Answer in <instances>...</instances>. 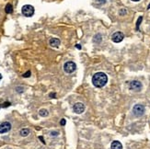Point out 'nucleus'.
<instances>
[{"instance_id": "obj_11", "label": "nucleus", "mask_w": 150, "mask_h": 149, "mask_svg": "<svg viewBox=\"0 0 150 149\" xmlns=\"http://www.w3.org/2000/svg\"><path fill=\"white\" fill-rule=\"evenodd\" d=\"M29 134H30V130L29 129H22V130L20 131V135L21 136H23V137H25V136H28L29 135Z\"/></svg>"}, {"instance_id": "obj_5", "label": "nucleus", "mask_w": 150, "mask_h": 149, "mask_svg": "<svg viewBox=\"0 0 150 149\" xmlns=\"http://www.w3.org/2000/svg\"><path fill=\"white\" fill-rule=\"evenodd\" d=\"M129 88L131 89V90L138 92V91H140L142 89L141 82L137 81V80H133V81H132L129 84Z\"/></svg>"}, {"instance_id": "obj_8", "label": "nucleus", "mask_w": 150, "mask_h": 149, "mask_svg": "<svg viewBox=\"0 0 150 149\" xmlns=\"http://www.w3.org/2000/svg\"><path fill=\"white\" fill-rule=\"evenodd\" d=\"M73 109H74V111L76 112V113L81 114L83 111H85V106H84V104H83V103L77 102V103H76V104L74 105V107H73Z\"/></svg>"}, {"instance_id": "obj_14", "label": "nucleus", "mask_w": 150, "mask_h": 149, "mask_svg": "<svg viewBox=\"0 0 150 149\" xmlns=\"http://www.w3.org/2000/svg\"><path fill=\"white\" fill-rule=\"evenodd\" d=\"M30 76V71H28L27 73H25L23 75V77H29V76Z\"/></svg>"}, {"instance_id": "obj_6", "label": "nucleus", "mask_w": 150, "mask_h": 149, "mask_svg": "<svg viewBox=\"0 0 150 149\" xmlns=\"http://www.w3.org/2000/svg\"><path fill=\"white\" fill-rule=\"evenodd\" d=\"M123 38H124V35H123V32H114V33L112 34V42H116V43H118V42H121L123 40Z\"/></svg>"}, {"instance_id": "obj_17", "label": "nucleus", "mask_w": 150, "mask_h": 149, "mask_svg": "<svg viewBox=\"0 0 150 149\" xmlns=\"http://www.w3.org/2000/svg\"><path fill=\"white\" fill-rule=\"evenodd\" d=\"M9 106H10V103H9V102H5L4 105H3V107L6 108V107H9Z\"/></svg>"}, {"instance_id": "obj_18", "label": "nucleus", "mask_w": 150, "mask_h": 149, "mask_svg": "<svg viewBox=\"0 0 150 149\" xmlns=\"http://www.w3.org/2000/svg\"><path fill=\"white\" fill-rule=\"evenodd\" d=\"M52 135L54 136V135H58V132H52Z\"/></svg>"}, {"instance_id": "obj_23", "label": "nucleus", "mask_w": 150, "mask_h": 149, "mask_svg": "<svg viewBox=\"0 0 150 149\" xmlns=\"http://www.w3.org/2000/svg\"><path fill=\"white\" fill-rule=\"evenodd\" d=\"M147 9H150V4H149V6H148V7H147Z\"/></svg>"}, {"instance_id": "obj_21", "label": "nucleus", "mask_w": 150, "mask_h": 149, "mask_svg": "<svg viewBox=\"0 0 150 149\" xmlns=\"http://www.w3.org/2000/svg\"><path fill=\"white\" fill-rule=\"evenodd\" d=\"M132 1H133V2H138V1H140V0H132Z\"/></svg>"}, {"instance_id": "obj_16", "label": "nucleus", "mask_w": 150, "mask_h": 149, "mask_svg": "<svg viewBox=\"0 0 150 149\" xmlns=\"http://www.w3.org/2000/svg\"><path fill=\"white\" fill-rule=\"evenodd\" d=\"M142 19H143V18H142V17H140L139 19H138V21H137V25H136V28H137V29H138V27H139V24H140V22H141Z\"/></svg>"}, {"instance_id": "obj_9", "label": "nucleus", "mask_w": 150, "mask_h": 149, "mask_svg": "<svg viewBox=\"0 0 150 149\" xmlns=\"http://www.w3.org/2000/svg\"><path fill=\"white\" fill-rule=\"evenodd\" d=\"M112 149H123V145L119 142V141H113L110 145Z\"/></svg>"}, {"instance_id": "obj_2", "label": "nucleus", "mask_w": 150, "mask_h": 149, "mask_svg": "<svg viewBox=\"0 0 150 149\" xmlns=\"http://www.w3.org/2000/svg\"><path fill=\"white\" fill-rule=\"evenodd\" d=\"M21 12L25 17H32L34 14V7L30 5H25V6H22Z\"/></svg>"}, {"instance_id": "obj_7", "label": "nucleus", "mask_w": 150, "mask_h": 149, "mask_svg": "<svg viewBox=\"0 0 150 149\" xmlns=\"http://www.w3.org/2000/svg\"><path fill=\"white\" fill-rule=\"evenodd\" d=\"M11 129V124L9 122H5L0 124V134H5V132H9Z\"/></svg>"}, {"instance_id": "obj_20", "label": "nucleus", "mask_w": 150, "mask_h": 149, "mask_svg": "<svg viewBox=\"0 0 150 149\" xmlns=\"http://www.w3.org/2000/svg\"><path fill=\"white\" fill-rule=\"evenodd\" d=\"M76 48H77V49H81V46H80V45H79V44H76Z\"/></svg>"}, {"instance_id": "obj_22", "label": "nucleus", "mask_w": 150, "mask_h": 149, "mask_svg": "<svg viewBox=\"0 0 150 149\" xmlns=\"http://www.w3.org/2000/svg\"><path fill=\"white\" fill-rule=\"evenodd\" d=\"M1 79H2V76H1V74H0V81H1Z\"/></svg>"}, {"instance_id": "obj_12", "label": "nucleus", "mask_w": 150, "mask_h": 149, "mask_svg": "<svg viewBox=\"0 0 150 149\" xmlns=\"http://www.w3.org/2000/svg\"><path fill=\"white\" fill-rule=\"evenodd\" d=\"M5 10H6V12L7 13V14H10V13H12V11H13L12 5H11V4H7V5H6Z\"/></svg>"}, {"instance_id": "obj_10", "label": "nucleus", "mask_w": 150, "mask_h": 149, "mask_svg": "<svg viewBox=\"0 0 150 149\" xmlns=\"http://www.w3.org/2000/svg\"><path fill=\"white\" fill-rule=\"evenodd\" d=\"M49 43H50V45H51L52 47H58L60 45V41L58 40L57 38H52L51 40H50V42H49Z\"/></svg>"}, {"instance_id": "obj_24", "label": "nucleus", "mask_w": 150, "mask_h": 149, "mask_svg": "<svg viewBox=\"0 0 150 149\" xmlns=\"http://www.w3.org/2000/svg\"><path fill=\"white\" fill-rule=\"evenodd\" d=\"M0 108H1V106H0Z\"/></svg>"}, {"instance_id": "obj_4", "label": "nucleus", "mask_w": 150, "mask_h": 149, "mask_svg": "<svg viewBox=\"0 0 150 149\" xmlns=\"http://www.w3.org/2000/svg\"><path fill=\"white\" fill-rule=\"evenodd\" d=\"M133 113L136 117H140V116L144 115L145 113V106L141 105V104H136L133 106Z\"/></svg>"}, {"instance_id": "obj_19", "label": "nucleus", "mask_w": 150, "mask_h": 149, "mask_svg": "<svg viewBox=\"0 0 150 149\" xmlns=\"http://www.w3.org/2000/svg\"><path fill=\"white\" fill-rule=\"evenodd\" d=\"M50 96H51V98H55V94H54V93H52V94H50Z\"/></svg>"}, {"instance_id": "obj_13", "label": "nucleus", "mask_w": 150, "mask_h": 149, "mask_svg": "<svg viewBox=\"0 0 150 149\" xmlns=\"http://www.w3.org/2000/svg\"><path fill=\"white\" fill-rule=\"evenodd\" d=\"M39 114H40L41 116H42V117H46L47 115H48V111L45 109H40V111H39Z\"/></svg>"}, {"instance_id": "obj_3", "label": "nucleus", "mask_w": 150, "mask_h": 149, "mask_svg": "<svg viewBox=\"0 0 150 149\" xmlns=\"http://www.w3.org/2000/svg\"><path fill=\"white\" fill-rule=\"evenodd\" d=\"M76 65L72 61H69V62H66L64 65V70L65 72L67 74H71L73 73L74 71H76Z\"/></svg>"}, {"instance_id": "obj_1", "label": "nucleus", "mask_w": 150, "mask_h": 149, "mask_svg": "<svg viewBox=\"0 0 150 149\" xmlns=\"http://www.w3.org/2000/svg\"><path fill=\"white\" fill-rule=\"evenodd\" d=\"M108 82V76L103 72H99L93 75L92 77V83L96 88H102Z\"/></svg>"}, {"instance_id": "obj_15", "label": "nucleus", "mask_w": 150, "mask_h": 149, "mask_svg": "<svg viewBox=\"0 0 150 149\" xmlns=\"http://www.w3.org/2000/svg\"><path fill=\"white\" fill-rule=\"evenodd\" d=\"M66 120H65V119H62V120H61V122H60V124H61V125L62 126H64V125H65V124H66Z\"/></svg>"}]
</instances>
